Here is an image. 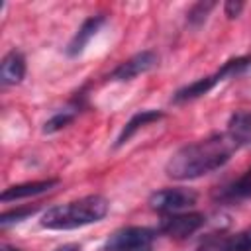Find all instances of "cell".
I'll list each match as a JSON object with an SVG mask.
<instances>
[{"label":"cell","instance_id":"cell-12","mask_svg":"<svg viewBox=\"0 0 251 251\" xmlns=\"http://www.w3.org/2000/svg\"><path fill=\"white\" fill-rule=\"evenodd\" d=\"M227 135L237 147L251 149V112H235L227 122Z\"/></svg>","mask_w":251,"mask_h":251},{"label":"cell","instance_id":"cell-6","mask_svg":"<svg viewBox=\"0 0 251 251\" xmlns=\"http://www.w3.org/2000/svg\"><path fill=\"white\" fill-rule=\"evenodd\" d=\"M206 218L200 212H178L167 214L159 224V233L173 239H186L204 226Z\"/></svg>","mask_w":251,"mask_h":251},{"label":"cell","instance_id":"cell-4","mask_svg":"<svg viewBox=\"0 0 251 251\" xmlns=\"http://www.w3.org/2000/svg\"><path fill=\"white\" fill-rule=\"evenodd\" d=\"M153 231L139 226H129L114 231L102 251H151L153 249Z\"/></svg>","mask_w":251,"mask_h":251},{"label":"cell","instance_id":"cell-3","mask_svg":"<svg viewBox=\"0 0 251 251\" xmlns=\"http://www.w3.org/2000/svg\"><path fill=\"white\" fill-rule=\"evenodd\" d=\"M251 67V57H235V59H229L222 65V69H218L214 75H208V76H202L186 86H182L180 90L175 92L173 96V102H188V100H194V98H200L204 94H208L218 82L229 78V76H235L243 71H247Z\"/></svg>","mask_w":251,"mask_h":251},{"label":"cell","instance_id":"cell-17","mask_svg":"<svg viewBox=\"0 0 251 251\" xmlns=\"http://www.w3.org/2000/svg\"><path fill=\"white\" fill-rule=\"evenodd\" d=\"M35 210H37V206H33V208H18V210H12V212H4L0 216V226L6 227L10 224H14V222H22L24 218L31 216Z\"/></svg>","mask_w":251,"mask_h":251},{"label":"cell","instance_id":"cell-14","mask_svg":"<svg viewBox=\"0 0 251 251\" xmlns=\"http://www.w3.org/2000/svg\"><path fill=\"white\" fill-rule=\"evenodd\" d=\"M218 198L224 202H233V200H243V198H251V167L233 182H229L227 186H224L218 192Z\"/></svg>","mask_w":251,"mask_h":251},{"label":"cell","instance_id":"cell-10","mask_svg":"<svg viewBox=\"0 0 251 251\" xmlns=\"http://www.w3.org/2000/svg\"><path fill=\"white\" fill-rule=\"evenodd\" d=\"M25 76V57L12 49L4 55L2 63H0V80L4 86H10V84H18L22 82V78Z\"/></svg>","mask_w":251,"mask_h":251},{"label":"cell","instance_id":"cell-11","mask_svg":"<svg viewBox=\"0 0 251 251\" xmlns=\"http://www.w3.org/2000/svg\"><path fill=\"white\" fill-rule=\"evenodd\" d=\"M59 180L57 178H47V180H33V182H24V184H14L10 188H6L0 196L2 202H12V200H20V198H29V196H37L43 194L47 190H51L53 186H57Z\"/></svg>","mask_w":251,"mask_h":251},{"label":"cell","instance_id":"cell-1","mask_svg":"<svg viewBox=\"0 0 251 251\" xmlns=\"http://www.w3.org/2000/svg\"><path fill=\"white\" fill-rule=\"evenodd\" d=\"M235 149L237 145L227 135V131L216 133L175 151L167 161L165 173L175 180H192L224 167L231 159Z\"/></svg>","mask_w":251,"mask_h":251},{"label":"cell","instance_id":"cell-9","mask_svg":"<svg viewBox=\"0 0 251 251\" xmlns=\"http://www.w3.org/2000/svg\"><path fill=\"white\" fill-rule=\"evenodd\" d=\"M106 22L104 16H90L82 22V25L76 29V33L73 35V39L67 45V55L69 57H76L84 51V47L88 45V41L96 35V31L102 27V24Z\"/></svg>","mask_w":251,"mask_h":251},{"label":"cell","instance_id":"cell-15","mask_svg":"<svg viewBox=\"0 0 251 251\" xmlns=\"http://www.w3.org/2000/svg\"><path fill=\"white\" fill-rule=\"evenodd\" d=\"M75 118H76V110H71V108L61 110V112L53 114V116L43 124V133H55V131L63 129L65 126H69Z\"/></svg>","mask_w":251,"mask_h":251},{"label":"cell","instance_id":"cell-8","mask_svg":"<svg viewBox=\"0 0 251 251\" xmlns=\"http://www.w3.org/2000/svg\"><path fill=\"white\" fill-rule=\"evenodd\" d=\"M157 55L153 53V51H141V53H135L133 57H129L127 61H124V63H120L110 75H108V78L110 80H120V82H124V80H131V78H135V76H139V75H143V73H147V71H151L155 65H157Z\"/></svg>","mask_w":251,"mask_h":251},{"label":"cell","instance_id":"cell-18","mask_svg":"<svg viewBox=\"0 0 251 251\" xmlns=\"http://www.w3.org/2000/svg\"><path fill=\"white\" fill-rule=\"evenodd\" d=\"M241 10H243V2L227 0V2L224 4V12H226V16H227V18H237Z\"/></svg>","mask_w":251,"mask_h":251},{"label":"cell","instance_id":"cell-2","mask_svg":"<svg viewBox=\"0 0 251 251\" xmlns=\"http://www.w3.org/2000/svg\"><path fill=\"white\" fill-rule=\"evenodd\" d=\"M108 210H110V204L104 196L90 194V196L49 208L43 214L39 224L47 229H76V227L100 222L108 214Z\"/></svg>","mask_w":251,"mask_h":251},{"label":"cell","instance_id":"cell-19","mask_svg":"<svg viewBox=\"0 0 251 251\" xmlns=\"http://www.w3.org/2000/svg\"><path fill=\"white\" fill-rule=\"evenodd\" d=\"M55 251H80V247H78L76 243H67V245H61V247L55 249Z\"/></svg>","mask_w":251,"mask_h":251},{"label":"cell","instance_id":"cell-5","mask_svg":"<svg viewBox=\"0 0 251 251\" xmlns=\"http://www.w3.org/2000/svg\"><path fill=\"white\" fill-rule=\"evenodd\" d=\"M196 204V192L188 188H163L149 196V206L161 214H178Z\"/></svg>","mask_w":251,"mask_h":251},{"label":"cell","instance_id":"cell-7","mask_svg":"<svg viewBox=\"0 0 251 251\" xmlns=\"http://www.w3.org/2000/svg\"><path fill=\"white\" fill-rule=\"evenodd\" d=\"M196 251H251V227L235 233H212Z\"/></svg>","mask_w":251,"mask_h":251},{"label":"cell","instance_id":"cell-16","mask_svg":"<svg viewBox=\"0 0 251 251\" xmlns=\"http://www.w3.org/2000/svg\"><path fill=\"white\" fill-rule=\"evenodd\" d=\"M214 6H216V2H198V4H194L188 10V24H192V25L204 24L206 18H208V14H210V10Z\"/></svg>","mask_w":251,"mask_h":251},{"label":"cell","instance_id":"cell-13","mask_svg":"<svg viewBox=\"0 0 251 251\" xmlns=\"http://www.w3.org/2000/svg\"><path fill=\"white\" fill-rule=\"evenodd\" d=\"M161 118H163V112H159V110H141V112H135V114L129 118V122L124 126L122 133L118 135L116 147L127 143V141L135 135L137 129H141L143 126H147V124H151V122H157V120H161Z\"/></svg>","mask_w":251,"mask_h":251}]
</instances>
